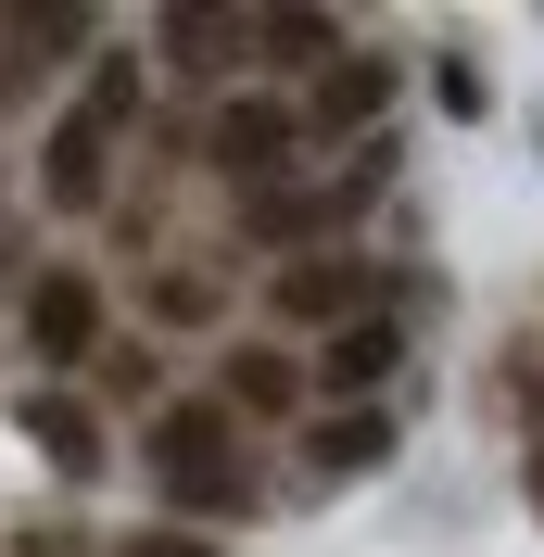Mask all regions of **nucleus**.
Masks as SVG:
<instances>
[{
  "mask_svg": "<svg viewBox=\"0 0 544 557\" xmlns=\"http://www.w3.org/2000/svg\"><path fill=\"white\" fill-rule=\"evenodd\" d=\"M152 482H165L177 520H254V507H267V494L240 482L228 406H165V418H152Z\"/></svg>",
  "mask_w": 544,
  "mask_h": 557,
  "instance_id": "f257e3e1",
  "label": "nucleus"
},
{
  "mask_svg": "<svg viewBox=\"0 0 544 557\" xmlns=\"http://www.w3.org/2000/svg\"><path fill=\"white\" fill-rule=\"evenodd\" d=\"M380 177H393V152L368 139L342 177H267V190H240V228H254V242H279V267H292L305 242H342V228L380 203Z\"/></svg>",
  "mask_w": 544,
  "mask_h": 557,
  "instance_id": "f03ea898",
  "label": "nucleus"
},
{
  "mask_svg": "<svg viewBox=\"0 0 544 557\" xmlns=\"http://www.w3.org/2000/svg\"><path fill=\"white\" fill-rule=\"evenodd\" d=\"M102 343H114L102 278H89V267H38L26 278V355H38V368H89Z\"/></svg>",
  "mask_w": 544,
  "mask_h": 557,
  "instance_id": "7ed1b4c3",
  "label": "nucleus"
},
{
  "mask_svg": "<svg viewBox=\"0 0 544 557\" xmlns=\"http://www.w3.org/2000/svg\"><path fill=\"white\" fill-rule=\"evenodd\" d=\"M267 317H279V330H317V343H330L342 317H380V278L355 267V253H292V267L267 278Z\"/></svg>",
  "mask_w": 544,
  "mask_h": 557,
  "instance_id": "20e7f679",
  "label": "nucleus"
},
{
  "mask_svg": "<svg viewBox=\"0 0 544 557\" xmlns=\"http://www.w3.org/2000/svg\"><path fill=\"white\" fill-rule=\"evenodd\" d=\"M292 152H305V127H292V102H279V89H228V102L203 114V165L254 177V190H267Z\"/></svg>",
  "mask_w": 544,
  "mask_h": 557,
  "instance_id": "39448f33",
  "label": "nucleus"
},
{
  "mask_svg": "<svg viewBox=\"0 0 544 557\" xmlns=\"http://www.w3.org/2000/svg\"><path fill=\"white\" fill-rule=\"evenodd\" d=\"M380 114H393V64H380V51H342L305 102H292V127L305 139H355V127H380Z\"/></svg>",
  "mask_w": 544,
  "mask_h": 557,
  "instance_id": "423d86ee",
  "label": "nucleus"
},
{
  "mask_svg": "<svg viewBox=\"0 0 544 557\" xmlns=\"http://www.w3.org/2000/svg\"><path fill=\"white\" fill-rule=\"evenodd\" d=\"M38 190H51L64 215H102V203H114V127L64 114V127L38 139Z\"/></svg>",
  "mask_w": 544,
  "mask_h": 557,
  "instance_id": "0eeeda50",
  "label": "nucleus"
},
{
  "mask_svg": "<svg viewBox=\"0 0 544 557\" xmlns=\"http://www.w3.org/2000/svg\"><path fill=\"white\" fill-rule=\"evenodd\" d=\"M13 431H26L64 482H89V469H102V406H76V393H13Z\"/></svg>",
  "mask_w": 544,
  "mask_h": 557,
  "instance_id": "6e6552de",
  "label": "nucleus"
},
{
  "mask_svg": "<svg viewBox=\"0 0 544 557\" xmlns=\"http://www.w3.org/2000/svg\"><path fill=\"white\" fill-rule=\"evenodd\" d=\"M152 51H165L177 76H203V89H215V76L254 64V13H165V26H152Z\"/></svg>",
  "mask_w": 544,
  "mask_h": 557,
  "instance_id": "1a4fd4ad",
  "label": "nucleus"
},
{
  "mask_svg": "<svg viewBox=\"0 0 544 557\" xmlns=\"http://www.w3.org/2000/svg\"><path fill=\"white\" fill-rule=\"evenodd\" d=\"M393 368H406V330L393 317H342L330 343H317V393H380Z\"/></svg>",
  "mask_w": 544,
  "mask_h": 557,
  "instance_id": "9d476101",
  "label": "nucleus"
},
{
  "mask_svg": "<svg viewBox=\"0 0 544 557\" xmlns=\"http://www.w3.org/2000/svg\"><path fill=\"white\" fill-rule=\"evenodd\" d=\"M380 456H393V418H380V406L305 418V482H355V469H380Z\"/></svg>",
  "mask_w": 544,
  "mask_h": 557,
  "instance_id": "9b49d317",
  "label": "nucleus"
},
{
  "mask_svg": "<svg viewBox=\"0 0 544 557\" xmlns=\"http://www.w3.org/2000/svg\"><path fill=\"white\" fill-rule=\"evenodd\" d=\"M305 393H317V381H305L279 343H240V355H228V418H292Z\"/></svg>",
  "mask_w": 544,
  "mask_h": 557,
  "instance_id": "f8f14e48",
  "label": "nucleus"
},
{
  "mask_svg": "<svg viewBox=\"0 0 544 557\" xmlns=\"http://www.w3.org/2000/svg\"><path fill=\"white\" fill-rule=\"evenodd\" d=\"M254 51L292 76H330L342 64V13H254Z\"/></svg>",
  "mask_w": 544,
  "mask_h": 557,
  "instance_id": "ddd939ff",
  "label": "nucleus"
},
{
  "mask_svg": "<svg viewBox=\"0 0 544 557\" xmlns=\"http://www.w3.org/2000/svg\"><path fill=\"white\" fill-rule=\"evenodd\" d=\"M76 114L127 139V114H139V51H102V64H89V89H76Z\"/></svg>",
  "mask_w": 544,
  "mask_h": 557,
  "instance_id": "4468645a",
  "label": "nucleus"
},
{
  "mask_svg": "<svg viewBox=\"0 0 544 557\" xmlns=\"http://www.w3.org/2000/svg\"><path fill=\"white\" fill-rule=\"evenodd\" d=\"M139 305H152V330H203V317H215V278L203 267H165V278H139Z\"/></svg>",
  "mask_w": 544,
  "mask_h": 557,
  "instance_id": "2eb2a0df",
  "label": "nucleus"
},
{
  "mask_svg": "<svg viewBox=\"0 0 544 557\" xmlns=\"http://www.w3.org/2000/svg\"><path fill=\"white\" fill-rule=\"evenodd\" d=\"M0 38H13V51H76V38H89V26H76V13H13V26H0Z\"/></svg>",
  "mask_w": 544,
  "mask_h": 557,
  "instance_id": "dca6fc26",
  "label": "nucleus"
},
{
  "mask_svg": "<svg viewBox=\"0 0 544 557\" xmlns=\"http://www.w3.org/2000/svg\"><path fill=\"white\" fill-rule=\"evenodd\" d=\"M89 368H102V393H152V355H139V343H102Z\"/></svg>",
  "mask_w": 544,
  "mask_h": 557,
  "instance_id": "f3484780",
  "label": "nucleus"
},
{
  "mask_svg": "<svg viewBox=\"0 0 544 557\" xmlns=\"http://www.w3.org/2000/svg\"><path fill=\"white\" fill-rule=\"evenodd\" d=\"M114 557H215V532H127Z\"/></svg>",
  "mask_w": 544,
  "mask_h": 557,
  "instance_id": "a211bd4d",
  "label": "nucleus"
},
{
  "mask_svg": "<svg viewBox=\"0 0 544 557\" xmlns=\"http://www.w3.org/2000/svg\"><path fill=\"white\" fill-rule=\"evenodd\" d=\"M532 494H544V444H532Z\"/></svg>",
  "mask_w": 544,
  "mask_h": 557,
  "instance_id": "6ab92c4d",
  "label": "nucleus"
}]
</instances>
